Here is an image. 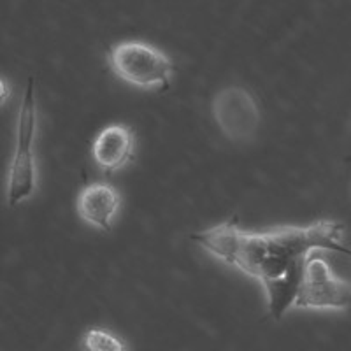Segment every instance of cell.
<instances>
[{"instance_id": "obj_1", "label": "cell", "mask_w": 351, "mask_h": 351, "mask_svg": "<svg viewBox=\"0 0 351 351\" xmlns=\"http://www.w3.org/2000/svg\"><path fill=\"white\" fill-rule=\"evenodd\" d=\"M344 227L332 219L311 225H283L262 232H247L228 219L193 234L192 241L218 260L252 276L265 291L269 315L281 319L293 307L309 256L319 252L350 255L343 244Z\"/></svg>"}, {"instance_id": "obj_2", "label": "cell", "mask_w": 351, "mask_h": 351, "mask_svg": "<svg viewBox=\"0 0 351 351\" xmlns=\"http://www.w3.org/2000/svg\"><path fill=\"white\" fill-rule=\"evenodd\" d=\"M108 62L116 77L141 90H165L174 76L169 55L144 40H125L111 46Z\"/></svg>"}, {"instance_id": "obj_3", "label": "cell", "mask_w": 351, "mask_h": 351, "mask_svg": "<svg viewBox=\"0 0 351 351\" xmlns=\"http://www.w3.org/2000/svg\"><path fill=\"white\" fill-rule=\"evenodd\" d=\"M37 136V102L34 77H30L25 90L23 102L18 112L16 144L8 174V204L11 208L25 202L37 190V162L34 155V143Z\"/></svg>"}, {"instance_id": "obj_4", "label": "cell", "mask_w": 351, "mask_h": 351, "mask_svg": "<svg viewBox=\"0 0 351 351\" xmlns=\"http://www.w3.org/2000/svg\"><path fill=\"white\" fill-rule=\"evenodd\" d=\"M293 307L315 311H346L351 309V283L335 276L327 260L315 253L306 263L302 285Z\"/></svg>"}, {"instance_id": "obj_5", "label": "cell", "mask_w": 351, "mask_h": 351, "mask_svg": "<svg viewBox=\"0 0 351 351\" xmlns=\"http://www.w3.org/2000/svg\"><path fill=\"white\" fill-rule=\"evenodd\" d=\"M211 111L221 134L234 143L252 141L262 123L258 102L243 86L221 88L213 97Z\"/></svg>"}, {"instance_id": "obj_6", "label": "cell", "mask_w": 351, "mask_h": 351, "mask_svg": "<svg viewBox=\"0 0 351 351\" xmlns=\"http://www.w3.org/2000/svg\"><path fill=\"white\" fill-rule=\"evenodd\" d=\"M136 132L130 125L112 123L102 128L92 143V158L104 174L125 167L136 155Z\"/></svg>"}, {"instance_id": "obj_7", "label": "cell", "mask_w": 351, "mask_h": 351, "mask_svg": "<svg viewBox=\"0 0 351 351\" xmlns=\"http://www.w3.org/2000/svg\"><path fill=\"white\" fill-rule=\"evenodd\" d=\"M121 208V193L109 183L86 184L77 197V215L88 225L102 232H111Z\"/></svg>"}, {"instance_id": "obj_8", "label": "cell", "mask_w": 351, "mask_h": 351, "mask_svg": "<svg viewBox=\"0 0 351 351\" xmlns=\"http://www.w3.org/2000/svg\"><path fill=\"white\" fill-rule=\"evenodd\" d=\"M81 351H128L120 335L108 328L92 327L81 335Z\"/></svg>"}, {"instance_id": "obj_9", "label": "cell", "mask_w": 351, "mask_h": 351, "mask_svg": "<svg viewBox=\"0 0 351 351\" xmlns=\"http://www.w3.org/2000/svg\"><path fill=\"white\" fill-rule=\"evenodd\" d=\"M348 256H351V250H350V255H348Z\"/></svg>"}]
</instances>
